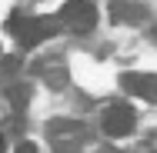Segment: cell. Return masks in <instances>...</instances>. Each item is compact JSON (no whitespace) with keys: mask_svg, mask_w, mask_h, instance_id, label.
I'll return each instance as SVG.
<instances>
[{"mask_svg":"<svg viewBox=\"0 0 157 153\" xmlns=\"http://www.w3.org/2000/svg\"><path fill=\"white\" fill-rule=\"evenodd\" d=\"M7 30L13 33V40L20 47H37V43H44L50 33L57 30V24L44 20V17H30V13H13L7 20Z\"/></svg>","mask_w":157,"mask_h":153,"instance_id":"6da1fadb","label":"cell"},{"mask_svg":"<svg viewBox=\"0 0 157 153\" xmlns=\"http://www.w3.org/2000/svg\"><path fill=\"white\" fill-rule=\"evenodd\" d=\"M60 24L74 33H90L97 24V7L90 0H70L60 7Z\"/></svg>","mask_w":157,"mask_h":153,"instance_id":"7a4b0ae2","label":"cell"},{"mask_svg":"<svg viewBox=\"0 0 157 153\" xmlns=\"http://www.w3.org/2000/svg\"><path fill=\"white\" fill-rule=\"evenodd\" d=\"M134 126H137V113H134L127 103H114V107L104 110V133H107V137H114V140L130 137Z\"/></svg>","mask_w":157,"mask_h":153,"instance_id":"3957f363","label":"cell"},{"mask_svg":"<svg viewBox=\"0 0 157 153\" xmlns=\"http://www.w3.org/2000/svg\"><path fill=\"white\" fill-rule=\"evenodd\" d=\"M121 87L134 97H144V100L157 103V73H124Z\"/></svg>","mask_w":157,"mask_h":153,"instance_id":"277c9868","label":"cell"},{"mask_svg":"<svg viewBox=\"0 0 157 153\" xmlns=\"http://www.w3.org/2000/svg\"><path fill=\"white\" fill-rule=\"evenodd\" d=\"M17 153H37V143H30V140H24V143L17 147Z\"/></svg>","mask_w":157,"mask_h":153,"instance_id":"5b68a950","label":"cell"},{"mask_svg":"<svg viewBox=\"0 0 157 153\" xmlns=\"http://www.w3.org/2000/svg\"><path fill=\"white\" fill-rule=\"evenodd\" d=\"M0 153H7V140L3 137H0Z\"/></svg>","mask_w":157,"mask_h":153,"instance_id":"8992f818","label":"cell"},{"mask_svg":"<svg viewBox=\"0 0 157 153\" xmlns=\"http://www.w3.org/2000/svg\"><path fill=\"white\" fill-rule=\"evenodd\" d=\"M154 37H157V27H154Z\"/></svg>","mask_w":157,"mask_h":153,"instance_id":"52a82bcc","label":"cell"}]
</instances>
